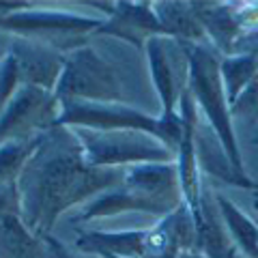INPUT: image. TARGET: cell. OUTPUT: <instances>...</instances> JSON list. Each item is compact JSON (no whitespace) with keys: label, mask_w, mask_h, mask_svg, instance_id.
<instances>
[{"label":"cell","mask_w":258,"mask_h":258,"mask_svg":"<svg viewBox=\"0 0 258 258\" xmlns=\"http://www.w3.org/2000/svg\"><path fill=\"white\" fill-rule=\"evenodd\" d=\"M189 62V82L187 91L191 93L196 106L207 118V125L213 129L215 136L220 138L222 147L228 153L230 161L235 164L237 170L245 172L243 157L237 142V134L232 127V114L230 106L224 93L222 71H220V54L215 52L211 43H196V45H183Z\"/></svg>","instance_id":"2"},{"label":"cell","mask_w":258,"mask_h":258,"mask_svg":"<svg viewBox=\"0 0 258 258\" xmlns=\"http://www.w3.org/2000/svg\"><path fill=\"white\" fill-rule=\"evenodd\" d=\"M20 71L22 86H39L45 91H56V84L60 80L62 67H64V54L56 47L47 45L35 39H13L11 50Z\"/></svg>","instance_id":"10"},{"label":"cell","mask_w":258,"mask_h":258,"mask_svg":"<svg viewBox=\"0 0 258 258\" xmlns=\"http://www.w3.org/2000/svg\"><path fill=\"white\" fill-rule=\"evenodd\" d=\"M254 191H256V194H258V181H256V187H254Z\"/></svg>","instance_id":"28"},{"label":"cell","mask_w":258,"mask_h":258,"mask_svg":"<svg viewBox=\"0 0 258 258\" xmlns=\"http://www.w3.org/2000/svg\"><path fill=\"white\" fill-rule=\"evenodd\" d=\"M43 241V245H45V252L50 254V258H74V254L69 252L67 247H64L60 241H56L52 235H47L41 239Z\"/></svg>","instance_id":"25"},{"label":"cell","mask_w":258,"mask_h":258,"mask_svg":"<svg viewBox=\"0 0 258 258\" xmlns=\"http://www.w3.org/2000/svg\"><path fill=\"white\" fill-rule=\"evenodd\" d=\"M56 101H97L123 103V86L114 67L95 52L82 45L64 54V67L54 91Z\"/></svg>","instance_id":"5"},{"label":"cell","mask_w":258,"mask_h":258,"mask_svg":"<svg viewBox=\"0 0 258 258\" xmlns=\"http://www.w3.org/2000/svg\"><path fill=\"white\" fill-rule=\"evenodd\" d=\"M196 142H198V164L200 172H205L213 179L222 181L226 185H235L241 189H252L256 187V181L249 179L245 172H241L235 168V164L230 161L228 153L222 147L220 138L215 136V132L209 125L198 123L196 132Z\"/></svg>","instance_id":"16"},{"label":"cell","mask_w":258,"mask_h":258,"mask_svg":"<svg viewBox=\"0 0 258 258\" xmlns=\"http://www.w3.org/2000/svg\"><path fill=\"white\" fill-rule=\"evenodd\" d=\"M224 93L228 99L230 110L237 106V101L245 95V91L258 80V60L252 54H230L222 56L220 62ZM232 114V112H230Z\"/></svg>","instance_id":"20"},{"label":"cell","mask_w":258,"mask_h":258,"mask_svg":"<svg viewBox=\"0 0 258 258\" xmlns=\"http://www.w3.org/2000/svg\"><path fill=\"white\" fill-rule=\"evenodd\" d=\"M157 20L164 28V35L174 39L181 45L207 43V32L198 22L191 3H179V0H166L155 3Z\"/></svg>","instance_id":"18"},{"label":"cell","mask_w":258,"mask_h":258,"mask_svg":"<svg viewBox=\"0 0 258 258\" xmlns=\"http://www.w3.org/2000/svg\"><path fill=\"white\" fill-rule=\"evenodd\" d=\"M95 35H108L123 39L138 50H144V43L151 37L164 35V28L157 20L155 3H127L118 0L112 3V13L99 26ZM166 37V35H164Z\"/></svg>","instance_id":"9"},{"label":"cell","mask_w":258,"mask_h":258,"mask_svg":"<svg viewBox=\"0 0 258 258\" xmlns=\"http://www.w3.org/2000/svg\"><path fill=\"white\" fill-rule=\"evenodd\" d=\"M125 168H93L74 129L50 127L18 179L22 222L37 239L50 235L58 217L97 194L123 183Z\"/></svg>","instance_id":"1"},{"label":"cell","mask_w":258,"mask_h":258,"mask_svg":"<svg viewBox=\"0 0 258 258\" xmlns=\"http://www.w3.org/2000/svg\"><path fill=\"white\" fill-rule=\"evenodd\" d=\"M99 258H123V256H99Z\"/></svg>","instance_id":"27"},{"label":"cell","mask_w":258,"mask_h":258,"mask_svg":"<svg viewBox=\"0 0 258 258\" xmlns=\"http://www.w3.org/2000/svg\"><path fill=\"white\" fill-rule=\"evenodd\" d=\"M149 60L151 82L161 103V116L172 118L179 114V103L189 82V62L181 43L174 39L157 35L144 43Z\"/></svg>","instance_id":"7"},{"label":"cell","mask_w":258,"mask_h":258,"mask_svg":"<svg viewBox=\"0 0 258 258\" xmlns=\"http://www.w3.org/2000/svg\"><path fill=\"white\" fill-rule=\"evenodd\" d=\"M60 112L56 118V127H82L95 132H116V129H132L155 136L176 155L181 144L183 123L176 114L172 118L151 116L138 108L127 103H97V101H62L58 103Z\"/></svg>","instance_id":"3"},{"label":"cell","mask_w":258,"mask_h":258,"mask_svg":"<svg viewBox=\"0 0 258 258\" xmlns=\"http://www.w3.org/2000/svg\"><path fill=\"white\" fill-rule=\"evenodd\" d=\"M76 249L97 256L144 258L147 252V228L132 230H82L76 237Z\"/></svg>","instance_id":"15"},{"label":"cell","mask_w":258,"mask_h":258,"mask_svg":"<svg viewBox=\"0 0 258 258\" xmlns=\"http://www.w3.org/2000/svg\"><path fill=\"white\" fill-rule=\"evenodd\" d=\"M215 203L222 213L226 228H228V235L235 241L241 256L258 258V224L222 194H215Z\"/></svg>","instance_id":"19"},{"label":"cell","mask_w":258,"mask_h":258,"mask_svg":"<svg viewBox=\"0 0 258 258\" xmlns=\"http://www.w3.org/2000/svg\"><path fill=\"white\" fill-rule=\"evenodd\" d=\"M43 241L26 228L20 215H0V258H37Z\"/></svg>","instance_id":"21"},{"label":"cell","mask_w":258,"mask_h":258,"mask_svg":"<svg viewBox=\"0 0 258 258\" xmlns=\"http://www.w3.org/2000/svg\"><path fill=\"white\" fill-rule=\"evenodd\" d=\"M60 106L52 91L39 86H20L13 99L0 112V144L32 136L54 127Z\"/></svg>","instance_id":"8"},{"label":"cell","mask_w":258,"mask_h":258,"mask_svg":"<svg viewBox=\"0 0 258 258\" xmlns=\"http://www.w3.org/2000/svg\"><path fill=\"white\" fill-rule=\"evenodd\" d=\"M191 7L207 32V41L215 47V52L222 56L235 54V45L245 32L237 11L222 3H191Z\"/></svg>","instance_id":"17"},{"label":"cell","mask_w":258,"mask_h":258,"mask_svg":"<svg viewBox=\"0 0 258 258\" xmlns=\"http://www.w3.org/2000/svg\"><path fill=\"white\" fill-rule=\"evenodd\" d=\"M106 18H88L71 11H47V9H24L0 18V30L13 32L24 39H35L67 54L76 47L88 45L84 37L97 32Z\"/></svg>","instance_id":"6"},{"label":"cell","mask_w":258,"mask_h":258,"mask_svg":"<svg viewBox=\"0 0 258 258\" xmlns=\"http://www.w3.org/2000/svg\"><path fill=\"white\" fill-rule=\"evenodd\" d=\"M123 185L132 191L140 194L151 203L164 207L172 213L176 207L183 205V191L176 161L172 164H138L125 168Z\"/></svg>","instance_id":"11"},{"label":"cell","mask_w":258,"mask_h":258,"mask_svg":"<svg viewBox=\"0 0 258 258\" xmlns=\"http://www.w3.org/2000/svg\"><path fill=\"white\" fill-rule=\"evenodd\" d=\"M39 134L32 138H13L0 144V183H18L28 157L37 147Z\"/></svg>","instance_id":"22"},{"label":"cell","mask_w":258,"mask_h":258,"mask_svg":"<svg viewBox=\"0 0 258 258\" xmlns=\"http://www.w3.org/2000/svg\"><path fill=\"white\" fill-rule=\"evenodd\" d=\"M20 86H22V82H20L18 62H15L11 52H7L3 58H0V112L13 99V95L20 91Z\"/></svg>","instance_id":"23"},{"label":"cell","mask_w":258,"mask_h":258,"mask_svg":"<svg viewBox=\"0 0 258 258\" xmlns=\"http://www.w3.org/2000/svg\"><path fill=\"white\" fill-rule=\"evenodd\" d=\"M185 252H196V222L191 209L183 203L147 228L144 258H174Z\"/></svg>","instance_id":"12"},{"label":"cell","mask_w":258,"mask_h":258,"mask_svg":"<svg viewBox=\"0 0 258 258\" xmlns=\"http://www.w3.org/2000/svg\"><path fill=\"white\" fill-rule=\"evenodd\" d=\"M0 215H20V191L18 183H0Z\"/></svg>","instance_id":"24"},{"label":"cell","mask_w":258,"mask_h":258,"mask_svg":"<svg viewBox=\"0 0 258 258\" xmlns=\"http://www.w3.org/2000/svg\"><path fill=\"white\" fill-rule=\"evenodd\" d=\"M174 258H205L200 252H185V254H179V256H174Z\"/></svg>","instance_id":"26"},{"label":"cell","mask_w":258,"mask_h":258,"mask_svg":"<svg viewBox=\"0 0 258 258\" xmlns=\"http://www.w3.org/2000/svg\"><path fill=\"white\" fill-rule=\"evenodd\" d=\"M74 129L84 151V159L93 168H129L138 164H172L176 155L159 142L155 136L132 129L116 132H95V129Z\"/></svg>","instance_id":"4"},{"label":"cell","mask_w":258,"mask_h":258,"mask_svg":"<svg viewBox=\"0 0 258 258\" xmlns=\"http://www.w3.org/2000/svg\"><path fill=\"white\" fill-rule=\"evenodd\" d=\"M120 213H149V215H159V217L168 215L164 207L151 203V200H147L144 196L132 191L120 183L116 187L97 194L95 198L88 200L80 209V213L71 217V224H86L93 220H101V217H114Z\"/></svg>","instance_id":"14"},{"label":"cell","mask_w":258,"mask_h":258,"mask_svg":"<svg viewBox=\"0 0 258 258\" xmlns=\"http://www.w3.org/2000/svg\"><path fill=\"white\" fill-rule=\"evenodd\" d=\"M191 213L196 222V252L205 258H241V252L228 235L211 189H203L200 203Z\"/></svg>","instance_id":"13"}]
</instances>
